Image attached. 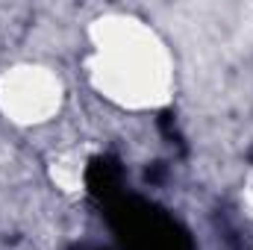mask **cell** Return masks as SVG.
<instances>
[{
    "label": "cell",
    "instance_id": "cell-3",
    "mask_svg": "<svg viewBox=\"0 0 253 250\" xmlns=\"http://www.w3.org/2000/svg\"><path fill=\"white\" fill-rule=\"evenodd\" d=\"M50 183L65 194H80L85 188V156L80 150H62L47 162Z\"/></svg>",
    "mask_w": 253,
    "mask_h": 250
},
{
    "label": "cell",
    "instance_id": "cell-1",
    "mask_svg": "<svg viewBox=\"0 0 253 250\" xmlns=\"http://www.w3.org/2000/svg\"><path fill=\"white\" fill-rule=\"evenodd\" d=\"M85 80L100 100L124 112H156L171 103L177 65L165 36L132 12H103L85 30Z\"/></svg>",
    "mask_w": 253,
    "mask_h": 250
},
{
    "label": "cell",
    "instance_id": "cell-2",
    "mask_svg": "<svg viewBox=\"0 0 253 250\" xmlns=\"http://www.w3.org/2000/svg\"><path fill=\"white\" fill-rule=\"evenodd\" d=\"M68 100V85L44 62H12L0 68V118L12 126L36 129L56 121Z\"/></svg>",
    "mask_w": 253,
    "mask_h": 250
},
{
    "label": "cell",
    "instance_id": "cell-4",
    "mask_svg": "<svg viewBox=\"0 0 253 250\" xmlns=\"http://www.w3.org/2000/svg\"><path fill=\"white\" fill-rule=\"evenodd\" d=\"M242 203H245V209L253 215V186L245 188V194H242Z\"/></svg>",
    "mask_w": 253,
    "mask_h": 250
}]
</instances>
